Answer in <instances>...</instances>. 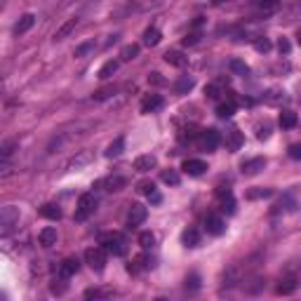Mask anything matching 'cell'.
<instances>
[{"label": "cell", "mask_w": 301, "mask_h": 301, "mask_svg": "<svg viewBox=\"0 0 301 301\" xmlns=\"http://www.w3.org/2000/svg\"><path fill=\"white\" fill-rule=\"evenodd\" d=\"M149 80H153V83H155V85H160V83H162L160 73H150V75H149Z\"/></svg>", "instance_id": "816d5d0a"}, {"label": "cell", "mask_w": 301, "mask_h": 301, "mask_svg": "<svg viewBox=\"0 0 301 301\" xmlns=\"http://www.w3.org/2000/svg\"><path fill=\"white\" fill-rule=\"evenodd\" d=\"M125 150V137H116V139L108 144L106 149V158H118L120 153Z\"/></svg>", "instance_id": "ffe728a7"}, {"label": "cell", "mask_w": 301, "mask_h": 301, "mask_svg": "<svg viewBox=\"0 0 301 301\" xmlns=\"http://www.w3.org/2000/svg\"><path fill=\"white\" fill-rule=\"evenodd\" d=\"M101 247L106 249L108 254H113V257H122L125 252H127V240L122 233H104L101 236Z\"/></svg>", "instance_id": "6da1fadb"}, {"label": "cell", "mask_w": 301, "mask_h": 301, "mask_svg": "<svg viewBox=\"0 0 301 301\" xmlns=\"http://www.w3.org/2000/svg\"><path fill=\"white\" fill-rule=\"evenodd\" d=\"M97 210V195L94 193H83L78 198V207H75V219L78 221H85L90 216L94 214Z\"/></svg>", "instance_id": "7a4b0ae2"}, {"label": "cell", "mask_w": 301, "mask_h": 301, "mask_svg": "<svg viewBox=\"0 0 301 301\" xmlns=\"http://www.w3.org/2000/svg\"><path fill=\"white\" fill-rule=\"evenodd\" d=\"M165 61L170 66H177V68H183V66L188 64V57H183L179 50H170V52L165 54Z\"/></svg>", "instance_id": "e0dca14e"}, {"label": "cell", "mask_w": 301, "mask_h": 301, "mask_svg": "<svg viewBox=\"0 0 301 301\" xmlns=\"http://www.w3.org/2000/svg\"><path fill=\"white\" fill-rule=\"evenodd\" d=\"M75 26H78V19H68L66 24H61L59 29H57V33H54V40H64L66 35H71V33L75 31Z\"/></svg>", "instance_id": "d6986e66"}, {"label": "cell", "mask_w": 301, "mask_h": 301, "mask_svg": "<svg viewBox=\"0 0 301 301\" xmlns=\"http://www.w3.org/2000/svg\"><path fill=\"white\" fill-rule=\"evenodd\" d=\"M162 181L170 183V186H177V183H179V172H177V170H167V172H162Z\"/></svg>", "instance_id": "8d00e7d4"}, {"label": "cell", "mask_w": 301, "mask_h": 301, "mask_svg": "<svg viewBox=\"0 0 301 301\" xmlns=\"http://www.w3.org/2000/svg\"><path fill=\"white\" fill-rule=\"evenodd\" d=\"M231 71L233 73H238V75H247L249 73V66L245 64V61H240V59H231Z\"/></svg>", "instance_id": "4dcf8cb0"}, {"label": "cell", "mask_w": 301, "mask_h": 301, "mask_svg": "<svg viewBox=\"0 0 301 301\" xmlns=\"http://www.w3.org/2000/svg\"><path fill=\"white\" fill-rule=\"evenodd\" d=\"M106 249L104 247H90V249H85V264L90 266L92 271H104L106 269Z\"/></svg>", "instance_id": "3957f363"}, {"label": "cell", "mask_w": 301, "mask_h": 301, "mask_svg": "<svg viewBox=\"0 0 301 301\" xmlns=\"http://www.w3.org/2000/svg\"><path fill=\"white\" fill-rule=\"evenodd\" d=\"M254 5H257L259 14H271V12H275V7H278V2L275 0H254Z\"/></svg>", "instance_id": "484cf974"}, {"label": "cell", "mask_w": 301, "mask_h": 301, "mask_svg": "<svg viewBox=\"0 0 301 301\" xmlns=\"http://www.w3.org/2000/svg\"><path fill=\"white\" fill-rule=\"evenodd\" d=\"M233 111H236L233 101H226V104H219V106H216V116H219V118H231Z\"/></svg>", "instance_id": "f546056e"}, {"label": "cell", "mask_w": 301, "mask_h": 301, "mask_svg": "<svg viewBox=\"0 0 301 301\" xmlns=\"http://www.w3.org/2000/svg\"><path fill=\"white\" fill-rule=\"evenodd\" d=\"M299 45H301V31H299Z\"/></svg>", "instance_id": "11a10c76"}, {"label": "cell", "mask_w": 301, "mask_h": 301, "mask_svg": "<svg viewBox=\"0 0 301 301\" xmlns=\"http://www.w3.org/2000/svg\"><path fill=\"white\" fill-rule=\"evenodd\" d=\"M139 245H141V247H144V249L153 247V245H155V236H153L150 231H144V233H141V236H139Z\"/></svg>", "instance_id": "d6a6232c"}, {"label": "cell", "mask_w": 301, "mask_h": 301, "mask_svg": "<svg viewBox=\"0 0 301 301\" xmlns=\"http://www.w3.org/2000/svg\"><path fill=\"white\" fill-rule=\"evenodd\" d=\"M137 191H139V193H144V195H150L153 191H155V183H153V181H141Z\"/></svg>", "instance_id": "ee69618b"}, {"label": "cell", "mask_w": 301, "mask_h": 301, "mask_svg": "<svg viewBox=\"0 0 301 301\" xmlns=\"http://www.w3.org/2000/svg\"><path fill=\"white\" fill-rule=\"evenodd\" d=\"M92 50H94V43H92V40H90V43L78 45V47H75V57H85V54H90Z\"/></svg>", "instance_id": "ab89813d"}, {"label": "cell", "mask_w": 301, "mask_h": 301, "mask_svg": "<svg viewBox=\"0 0 301 301\" xmlns=\"http://www.w3.org/2000/svg\"><path fill=\"white\" fill-rule=\"evenodd\" d=\"M195 137H200V132H198L195 127H186L181 132V141H193Z\"/></svg>", "instance_id": "7bdbcfd3"}, {"label": "cell", "mask_w": 301, "mask_h": 301, "mask_svg": "<svg viewBox=\"0 0 301 301\" xmlns=\"http://www.w3.org/2000/svg\"><path fill=\"white\" fill-rule=\"evenodd\" d=\"M224 2H228V0H212V5H224Z\"/></svg>", "instance_id": "db71d44e"}, {"label": "cell", "mask_w": 301, "mask_h": 301, "mask_svg": "<svg viewBox=\"0 0 301 301\" xmlns=\"http://www.w3.org/2000/svg\"><path fill=\"white\" fill-rule=\"evenodd\" d=\"M146 216H149V210L144 205H132L129 207V214H127V224L132 228H137V226H141L146 221Z\"/></svg>", "instance_id": "8992f818"}, {"label": "cell", "mask_w": 301, "mask_h": 301, "mask_svg": "<svg viewBox=\"0 0 301 301\" xmlns=\"http://www.w3.org/2000/svg\"><path fill=\"white\" fill-rule=\"evenodd\" d=\"M139 57V45H125L122 50H120V61H132V59H137Z\"/></svg>", "instance_id": "cb8c5ba5"}, {"label": "cell", "mask_w": 301, "mask_h": 301, "mask_svg": "<svg viewBox=\"0 0 301 301\" xmlns=\"http://www.w3.org/2000/svg\"><path fill=\"white\" fill-rule=\"evenodd\" d=\"M221 210L224 212H228V214H233L236 212V200H233V193H228L221 198Z\"/></svg>", "instance_id": "836d02e7"}, {"label": "cell", "mask_w": 301, "mask_h": 301, "mask_svg": "<svg viewBox=\"0 0 301 301\" xmlns=\"http://www.w3.org/2000/svg\"><path fill=\"white\" fill-rule=\"evenodd\" d=\"M198 141H200V149L210 153V150H214L216 146L221 144V134H219L214 127L203 129V132H200V137H198Z\"/></svg>", "instance_id": "5b68a950"}, {"label": "cell", "mask_w": 301, "mask_h": 301, "mask_svg": "<svg viewBox=\"0 0 301 301\" xmlns=\"http://www.w3.org/2000/svg\"><path fill=\"white\" fill-rule=\"evenodd\" d=\"M149 198H150V203H160V193H158V191H153Z\"/></svg>", "instance_id": "f5cc1de1"}, {"label": "cell", "mask_w": 301, "mask_h": 301, "mask_svg": "<svg viewBox=\"0 0 301 301\" xmlns=\"http://www.w3.org/2000/svg\"><path fill=\"white\" fill-rule=\"evenodd\" d=\"M40 214H43L45 219L59 221V219H61V210H59V207H57L54 203H47V205H43V207H40Z\"/></svg>", "instance_id": "44dd1931"}, {"label": "cell", "mask_w": 301, "mask_h": 301, "mask_svg": "<svg viewBox=\"0 0 301 301\" xmlns=\"http://www.w3.org/2000/svg\"><path fill=\"white\" fill-rule=\"evenodd\" d=\"M149 266H150V259L146 257V254H139V257H134L127 264V271L132 273V275H137V273H141V271H146Z\"/></svg>", "instance_id": "8fae6325"}, {"label": "cell", "mask_w": 301, "mask_h": 301, "mask_svg": "<svg viewBox=\"0 0 301 301\" xmlns=\"http://www.w3.org/2000/svg\"><path fill=\"white\" fill-rule=\"evenodd\" d=\"M116 94V87L108 85V87H101V90H97L94 92V101H106L108 97H113Z\"/></svg>", "instance_id": "1f68e13d"}, {"label": "cell", "mask_w": 301, "mask_h": 301, "mask_svg": "<svg viewBox=\"0 0 301 301\" xmlns=\"http://www.w3.org/2000/svg\"><path fill=\"white\" fill-rule=\"evenodd\" d=\"M278 50H280V54H290V40L287 38H280Z\"/></svg>", "instance_id": "c3c4849f"}, {"label": "cell", "mask_w": 301, "mask_h": 301, "mask_svg": "<svg viewBox=\"0 0 301 301\" xmlns=\"http://www.w3.org/2000/svg\"><path fill=\"white\" fill-rule=\"evenodd\" d=\"M14 149H17V144H14V141H7V144L2 146V150H0V158H2V162L10 160V155L14 153Z\"/></svg>", "instance_id": "74e56055"}, {"label": "cell", "mask_w": 301, "mask_h": 301, "mask_svg": "<svg viewBox=\"0 0 301 301\" xmlns=\"http://www.w3.org/2000/svg\"><path fill=\"white\" fill-rule=\"evenodd\" d=\"M193 85H195V80H193V78L183 75V78H179V80H177V85H174V90H177L179 94H188V92L193 90Z\"/></svg>", "instance_id": "d4e9b609"}, {"label": "cell", "mask_w": 301, "mask_h": 301, "mask_svg": "<svg viewBox=\"0 0 301 301\" xmlns=\"http://www.w3.org/2000/svg\"><path fill=\"white\" fill-rule=\"evenodd\" d=\"M92 160V153H80V155H78V158H73V160L68 162V167H71V170H73V167H80V165H85V162H90Z\"/></svg>", "instance_id": "d590c367"}, {"label": "cell", "mask_w": 301, "mask_h": 301, "mask_svg": "<svg viewBox=\"0 0 301 301\" xmlns=\"http://www.w3.org/2000/svg\"><path fill=\"white\" fill-rule=\"evenodd\" d=\"M111 294H113L111 290H99V287H94V290L85 292V299H104V297H111Z\"/></svg>", "instance_id": "e575fe53"}, {"label": "cell", "mask_w": 301, "mask_h": 301, "mask_svg": "<svg viewBox=\"0 0 301 301\" xmlns=\"http://www.w3.org/2000/svg\"><path fill=\"white\" fill-rule=\"evenodd\" d=\"M299 287V280L294 278V275H285V278H280V282H278V294H292V292Z\"/></svg>", "instance_id": "7c38bea8"}, {"label": "cell", "mask_w": 301, "mask_h": 301, "mask_svg": "<svg viewBox=\"0 0 301 301\" xmlns=\"http://www.w3.org/2000/svg\"><path fill=\"white\" fill-rule=\"evenodd\" d=\"M205 228H207V233H212V236H221L226 231V224L219 214H207L205 216Z\"/></svg>", "instance_id": "ba28073f"}, {"label": "cell", "mask_w": 301, "mask_h": 301, "mask_svg": "<svg viewBox=\"0 0 301 301\" xmlns=\"http://www.w3.org/2000/svg\"><path fill=\"white\" fill-rule=\"evenodd\" d=\"M181 170L188 174V177H200V174L207 170V165H205L203 160H186Z\"/></svg>", "instance_id": "2e32d148"}, {"label": "cell", "mask_w": 301, "mask_h": 301, "mask_svg": "<svg viewBox=\"0 0 301 301\" xmlns=\"http://www.w3.org/2000/svg\"><path fill=\"white\" fill-rule=\"evenodd\" d=\"M269 134H271V127H269V125L259 127V132H257V137H259V139H269Z\"/></svg>", "instance_id": "681fc988"}, {"label": "cell", "mask_w": 301, "mask_h": 301, "mask_svg": "<svg viewBox=\"0 0 301 301\" xmlns=\"http://www.w3.org/2000/svg\"><path fill=\"white\" fill-rule=\"evenodd\" d=\"M254 50H257V52H269L271 40L269 38H257V40H254Z\"/></svg>", "instance_id": "60d3db41"}, {"label": "cell", "mask_w": 301, "mask_h": 301, "mask_svg": "<svg viewBox=\"0 0 301 301\" xmlns=\"http://www.w3.org/2000/svg\"><path fill=\"white\" fill-rule=\"evenodd\" d=\"M106 186L108 191H122L127 186V179L125 177H111V179H106Z\"/></svg>", "instance_id": "83f0119b"}, {"label": "cell", "mask_w": 301, "mask_h": 301, "mask_svg": "<svg viewBox=\"0 0 301 301\" xmlns=\"http://www.w3.org/2000/svg\"><path fill=\"white\" fill-rule=\"evenodd\" d=\"M290 158L301 160V144H292V146H290Z\"/></svg>", "instance_id": "7dc6e473"}, {"label": "cell", "mask_w": 301, "mask_h": 301, "mask_svg": "<svg viewBox=\"0 0 301 301\" xmlns=\"http://www.w3.org/2000/svg\"><path fill=\"white\" fill-rule=\"evenodd\" d=\"M205 97L207 99H219V85H216V83L205 85Z\"/></svg>", "instance_id": "b9f144b4"}, {"label": "cell", "mask_w": 301, "mask_h": 301, "mask_svg": "<svg viewBox=\"0 0 301 301\" xmlns=\"http://www.w3.org/2000/svg\"><path fill=\"white\" fill-rule=\"evenodd\" d=\"M278 122H280V127L282 129H292L294 125H297V113H294V111H282Z\"/></svg>", "instance_id": "603a6c76"}, {"label": "cell", "mask_w": 301, "mask_h": 301, "mask_svg": "<svg viewBox=\"0 0 301 301\" xmlns=\"http://www.w3.org/2000/svg\"><path fill=\"white\" fill-rule=\"evenodd\" d=\"M158 108H162L160 94H149V97L141 101V113H153V111H158Z\"/></svg>", "instance_id": "5bb4252c"}, {"label": "cell", "mask_w": 301, "mask_h": 301, "mask_svg": "<svg viewBox=\"0 0 301 301\" xmlns=\"http://www.w3.org/2000/svg\"><path fill=\"white\" fill-rule=\"evenodd\" d=\"M245 144V137H242V132L238 127H231L226 132V146L231 150H240V146Z\"/></svg>", "instance_id": "30bf717a"}, {"label": "cell", "mask_w": 301, "mask_h": 301, "mask_svg": "<svg viewBox=\"0 0 301 301\" xmlns=\"http://www.w3.org/2000/svg\"><path fill=\"white\" fill-rule=\"evenodd\" d=\"M186 287H188V290H198V287H200V278H198V273H191V275L186 278Z\"/></svg>", "instance_id": "f6af8a7d"}, {"label": "cell", "mask_w": 301, "mask_h": 301, "mask_svg": "<svg viewBox=\"0 0 301 301\" xmlns=\"http://www.w3.org/2000/svg\"><path fill=\"white\" fill-rule=\"evenodd\" d=\"M78 269H80V261L78 259H73V257H68V259H64L61 264H59V269H57V275L59 278H73L75 273H78Z\"/></svg>", "instance_id": "52a82bcc"}, {"label": "cell", "mask_w": 301, "mask_h": 301, "mask_svg": "<svg viewBox=\"0 0 301 301\" xmlns=\"http://www.w3.org/2000/svg\"><path fill=\"white\" fill-rule=\"evenodd\" d=\"M264 167H266V160H264V158H249V160H245L240 165V172L247 174V177H254V174H259Z\"/></svg>", "instance_id": "9c48e42d"}, {"label": "cell", "mask_w": 301, "mask_h": 301, "mask_svg": "<svg viewBox=\"0 0 301 301\" xmlns=\"http://www.w3.org/2000/svg\"><path fill=\"white\" fill-rule=\"evenodd\" d=\"M38 242H40L43 247H52V245H57V228H52V226L43 228V231L38 233Z\"/></svg>", "instance_id": "4fadbf2b"}, {"label": "cell", "mask_w": 301, "mask_h": 301, "mask_svg": "<svg viewBox=\"0 0 301 301\" xmlns=\"http://www.w3.org/2000/svg\"><path fill=\"white\" fill-rule=\"evenodd\" d=\"M271 193H273L271 188H252V191L247 193V198L249 200H257V198H269Z\"/></svg>", "instance_id": "f35d334b"}, {"label": "cell", "mask_w": 301, "mask_h": 301, "mask_svg": "<svg viewBox=\"0 0 301 301\" xmlns=\"http://www.w3.org/2000/svg\"><path fill=\"white\" fill-rule=\"evenodd\" d=\"M160 31L155 29V26H150V29H146L144 31V45H149V47H155V45L160 43Z\"/></svg>", "instance_id": "7402d4cb"}, {"label": "cell", "mask_w": 301, "mask_h": 301, "mask_svg": "<svg viewBox=\"0 0 301 301\" xmlns=\"http://www.w3.org/2000/svg\"><path fill=\"white\" fill-rule=\"evenodd\" d=\"M33 24H35V14H31V12H29V14H24L22 19L17 22V26H14V33H17V35H22V33L31 31Z\"/></svg>", "instance_id": "ac0fdd59"}, {"label": "cell", "mask_w": 301, "mask_h": 301, "mask_svg": "<svg viewBox=\"0 0 301 301\" xmlns=\"http://www.w3.org/2000/svg\"><path fill=\"white\" fill-rule=\"evenodd\" d=\"M52 292H54V294H64V292H66V278H59V280H54V285H52Z\"/></svg>", "instance_id": "bcb514c9"}, {"label": "cell", "mask_w": 301, "mask_h": 301, "mask_svg": "<svg viewBox=\"0 0 301 301\" xmlns=\"http://www.w3.org/2000/svg\"><path fill=\"white\" fill-rule=\"evenodd\" d=\"M116 71H118V61H106V64L101 66V71H99V78L106 80V78H111Z\"/></svg>", "instance_id": "f1b7e54d"}, {"label": "cell", "mask_w": 301, "mask_h": 301, "mask_svg": "<svg viewBox=\"0 0 301 301\" xmlns=\"http://www.w3.org/2000/svg\"><path fill=\"white\" fill-rule=\"evenodd\" d=\"M195 43H198V33H191V35L183 38V45H195Z\"/></svg>", "instance_id": "f907efd6"}, {"label": "cell", "mask_w": 301, "mask_h": 301, "mask_svg": "<svg viewBox=\"0 0 301 301\" xmlns=\"http://www.w3.org/2000/svg\"><path fill=\"white\" fill-rule=\"evenodd\" d=\"M14 224H19V210L17 207H12V205H7V207H2V212H0V233L2 236H7L12 228H14Z\"/></svg>", "instance_id": "277c9868"}, {"label": "cell", "mask_w": 301, "mask_h": 301, "mask_svg": "<svg viewBox=\"0 0 301 301\" xmlns=\"http://www.w3.org/2000/svg\"><path fill=\"white\" fill-rule=\"evenodd\" d=\"M155 165H158L155 155H139V158L134 160V170H137V172H150Z\"/></svg>", "instance_id": "9a60e30c"}, {"label": "cell", "mask_w": 301, "mask_h": 301, "mask_svg": "<svg viewBox=\"0 0 301 301\" xmlns=\"http://www.w3.org/2000/svg\"><path fill=\"white\" fill-rule=\"evenodd\" d=\"M181 240H183V245H186V247H195V245L200 242V233H198L195 228H188V231H183Z\"/></svg>", "instance_id": "4316f807"}]
</instances>
